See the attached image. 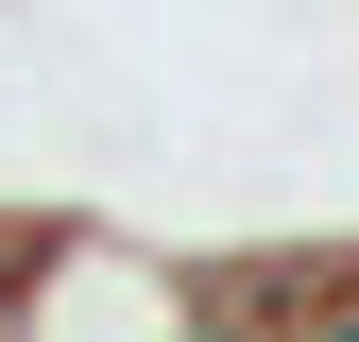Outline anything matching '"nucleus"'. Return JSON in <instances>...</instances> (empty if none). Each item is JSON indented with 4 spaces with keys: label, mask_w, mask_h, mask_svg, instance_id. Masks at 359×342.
Here are the masks:
<instances>
[{
    "label": "nucleus",
    "mask_w": 359,
    "mask_h": 342,
    "mask_svg": "<svg viewBox=\"0 0 359 342\" xmlns=\"http://www.w3.org/2000/svg\"><path fill=\"white\" fill-rule=\"evenodd\" d=\"M171 342H257V325H240V308H189V325H171Z\"/></svg>",
    "instance_id": "obj_1"
},
{
    "label": "nucleus",
    "mask_w": 359,
    "mask_h": 342,
    "mask_svg": "<svg viewBox=\"0 0 359 342\" xmlns=\"http://www.w3.org/2000/svg\"><path fill=\"white\" fill-rule=\"evenodd\" d=\"M291 342H359V308H325V325H291Z\"/></svg>",
    "instance_id": "obj_2"
}]
</instances>
